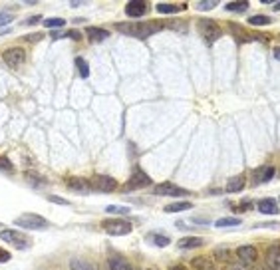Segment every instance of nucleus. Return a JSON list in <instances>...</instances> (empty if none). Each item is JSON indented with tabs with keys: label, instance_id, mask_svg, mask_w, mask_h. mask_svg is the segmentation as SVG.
Returning <instances> with one entry per match:
<instances>
[{
	"label": "nucleus",
	"instance_id": "1",
	"mask_svg": "<svg viewBox=\"0 0 280 270\" xmlns=\"http://www.w3.org/2000/svg\"><path fill=\"white\" fill-rule=\"evenodd\" d=\"M115 28L123 34L135 36V38H149L151 34H157L163 26L159 22H131V24H115Z\"/></svg>",
	"mask_w": 280,
	"mask_h": 270
},
{
	"label": "nucleus",
	"instance_id": "2",
	"mask_svg": "<svg viewBox=\"0 0 280 270\" xmlns=\"http://www.w3.org/2000/svg\"><path fill=\"white\" fill-rule=\"evenodd\" d=\"M14 225H18V226H22V228H30V230H46L50 223H48L44 217H40V215L24 213V215H20V217L14 221Z\"/></svg>",
	"mask_w": 280,
	"mask_h": 270
},
{
	"label": "nucleus",
	"instance_id": "3",
	"mask_svg": "<svg viewBox=\"0 0 280 270\" xmlns=\"http://www.w3.org/2000/svg\"><path fill=\"white\" fill-rule=\"evenodd\" d=\"M101 228L111 236H123V234H129L133 230V225L123 221V219H107V221L101 223Z\"/></svg>",
	"mask_w": 280,
	"mask_h": 270
},
{
	"label": "nucleus",
	"instance_id": "4",
	"mask_svg": "<svg viewBox=\"0 0 280 270\" xmlns=\"http://www.w3.org/2000/svg\"><path fill=\"white\" fill-rule=\"evenodd\" d=\"M0 240H4V242L12 244V246H16L20 250L32 246V240L24 232H20V230H2V232H0Z\"/></svg>",
	"mask_w": 280,
	"mask_h": 270
},
{
	"label": "nucleus",
	"instance_id": "5",
	"mask_svg": "<svg viewBox=\"0 0 280 270\" xmlns=\"http://www.w3.org/2000/svg\"><path fill=\"white\" fill-rule=\"evenodd\" d=\"M197 30H199V34L207 40V44H213L215 40H219L221 38V28L211 20V18H203V20H199L197 22Z\"/></svg>",
	"mask_w": 280,
	"mask_h": 270
},
{
	"label": "nucleus",
	"instance_id": "6",
	"mask_svg": "<svg viewBox=\"0 0 280 270\" xmlns=\"http://www.w3.org/2000/svg\"><path fill=\"white\" fill-rule=\"evenodd\" d=\"M149 185H151V177L141 169H135L133 175L127 179L123 189L125 191H135V189H143V187H149Z\"/></svg>",
	"mask_w": 280,
	"mask_h": 270
},
{
	"label": "nucleus",
	"instance_id": "7",
	"mask_svg": "<svg viewBox=\"0 0 280 270\" xmlns=\"http://www.w3.org/2000/svg\"><path fill=\"white\" fill-rule=\"evenodd\" d=\"M90 185H92V189H95L99 193H111V191H115L117 181L113 177H109V175H93Z\"/></svg>",
	"mask_w": 280,
	"mask_h": 270
},
{
	"label": "nucleus",
	"instance_id": "8",
	"mask_svg": "<svg viewBox=\"0 0 280 270\" xmlns=\"http://www.w3.org/2000/svg\"><path fill=\"white\" fill-rule=\"evenodd\" d=\"M155 195H159V197H185V195H189V191L179 187V185L165 181V183H159L155 187Z\"/></svg>",
	"mask_w": 280,
	"mask_h": 270
},
{
	"label": "nucleus",
	"instance_id": "9",
	"mask_svg": "<svg viewBox=\"0 0 280 270\" xmlns=\"http://www.w3.org/2000/svg\"><path fill=\"white\" fill-rule=\"evenodd\" d=\"M2 60H4L6 66L18 68V66H22V64L26 62V52H24L22 48H8V50L2 54Z\"/></svg>",
	"mask_w": 280,
	"mask_h": 270
},
{
	"label": "nucleus",
	"instance_id": "10",
	"mask_svg": "<svg viewBox=\"0 0 280 270\" xmlns=\"http://www.w3.org/2000/svg\"><path fill=\"white\" fill-rule=\"evenodd\" d=\"M274 173H276V169H274L272 165H264V167L252 171V185H262V183L272 181Z\"/></svg>",
	"mask_w": 280,
	"mask_h": 270
},
{
	"label": "nucleus",
	"instance_id": "11",
	"mask_svg": "<svg viewBox=\"0 0 280 270\" xmlns=\"http://www.w3.org/2000/svg\"><path fill=\"white\" fill-rule=\"evenodd\" d=\"M236 256H238V260H240L242 264L250 266V264L256 262V258H258V250H256L254 246H250V244H244V246H238Z\"/></svg>",
	"mask_w": 280,
	"mask_h": 270
},
{
	"label": "nucleus",
	"instance_id": "12",
	"mask_svg": "<svg viewBox=\"0 0 280 270\" xmlns=\"http://www.w3.org/2000/svg\"><path fill=\"white\" fill-rule=\"evenodd\" d=\"M145 12H147V4L141 2V0H131V2H127V6H125V14L129 18H141Z\"/></svg>",
	"mask_w": 280,
	"mask_h": 270
},
{
	"label": "nucleus",
	"instance_id": "13",
	"mask_svg": "<svg viewBox=\"0 0 280 270\" xmlns=\"http://www.w3.org/2000/svg\"><path fill=\"white\" fill-rule=\"evenodd\" d=\"M68 187H70L72 191H76V193H82V195H90V193H92L90 181H86V179H82V177H70V179H68Z\"/></svg>",
	"mask_w": 280,
	"mask_h": 270
},
{
	"label": "nucleus",
	"instance_id": "14",
	"mask_svg": "<svg viewBox=\"0 0 280 270\" xmlns=\"http://www.w3.org/2000/svg\"><path fill=\"white\" fill-rule=\"evenodd\" d=\"M86 34H88V40L93 42V44L103 42V40L109 38V32L103 30V28H97V26H88V28H86Z\"/></svg>",
	"mask_w": 280,
	"mask_h": 270
},
{
	"label": "nucleus",
	"instance_id": "15",
	"mask_svg": "<svg viewBox=\"0 0 280 270\" xmlns=\"http://www.w3.org/2000/svg\"><path fill=\"white\" fill-rule=\"evenodd\" d=\"M256 209L262 215H278V201L276 199H260L256 203Z\"/></svg>",
	"mask_w": 280,
	"mask_h": 270
},
{
	"label": "nucleus",
	"instance_id": "16",
	"mask_svg": "<svg viewBox=\"0 0 280 270\" xmlns=\"http://www.w3.org/2000/svg\"><path fill=\"white\" fill-rule=\"evenodd\" d=\"M244 185H246L244 175L231 177V179H229V183H227V193H238V191H242V189H244Z\"/></svg>",
	"mask_w": 280,
	"mask_h": 270
},
{
	"label": "nucleus",
	"instance_id": "17",
	"mask_svg": "<svg viewBox=\"0 0 280 270\" xmlns=\"http://www.w3.org/2000/svg\"><path fill=\"white\" fill-rule=\"evenodd\" d=\"M147 240H149L153 246H161V248H165V246L171 244V238H169L167 234H159V232H149V234H147Z\"/></svg>",
	"mask_w": 280,
	"mask_h": 270
},
{
	"label": "nucleus",
	"instance_id": "18",
	"mask_svg": "<svg viewBox=\"0 0 280 270\" xmlns=\"http://www.w3.org/2000/svg\"><path fill=\"white\" fill-rule=\"evenodd\" d=\"M205 244V238H201V236H185V238H181L179 240V248H199V246H203Z\"/></svg>",
	"mask_w": 280,
	"mask_h": 270
},
{
	"label": "nucleus",
	"instance_id": "19",
	"mask_svg": "<svg viewBox=\"0 0 280 270\" xmlns=\"http://www.w3.org/2000/svg\"><path fill=\"white\" fill-rule=\"evenodd\" d=\"M191 266H193L195 270H215L213 260L207 258V256H197V258H193V260H191Z\"/></svg>",
	"mask_w": 280,
	"mask_h": 270
},
{
	"label": "nucleus",
	"instance_id": "20",
	"mask_svg": "<svg viewBox=\"0 0 280 270\" xmlns=\"http://www.w3.org/2000/svg\"><path fill=\"white\" fill-rule=\"evenodd\" d=\"M107 266H109V270H127L129 268V264L121 256H117V254H111L107 258Z\"/></svg>",
	"mask_w": 280,
	"mask_h": 270
},
{
	"label": "nucleus",
	"instance_id": "21",
	"mask_svg": "<svg viewBox=\"0 0 280 270\" xmlns=\"http://www.w3.org/2000/svg\"><path fill=\"white\" fill-rule=\"evenodd\" d=\"M266 260H268V266L272 268V270H280V258H278V244H274L270 250H268V256H266Z\"/></svg>",
	"mask_w": 280,
	"mask_h": 270
},
{
	"label": "nucleus",
	"instance_id": "22",
	"mask_svg": "<svg viewBox=\"0 0 280 270\" xmlns=\"http://www.w3.org/2000/svg\"><path fill=\"white\" fill-rule=\"evenodd\" d=\"M187 209H193V205L189 201H181V203H171L165 207V213H183Z\"/></svg>",
	"mask_w": 280,
	"mask_h": 270
},
{
	"label": "nucleus",
	"instance_id": "23",
	"mask_svg": "<svg viewBox=\"0 0 280 270\" xmlns=\"http://www.w3.org/2000/svg\"><path fill=\"white\" fill-rule=\"evenodd\" d=\"M229 26H231V30L234 32V36H236V40H240V42H250V40H252V36H246L248 32H246L244 28H240V26H236L234 22H231Z\"/></svg>",
	"mask_w": 280,
	"mask_h": 270
},
{
	"label": "nucleus",
	"instance_id": "24",
	"mask_svg": "<svg viewBox=\"0 0 280 270\" xmlns=\"http://www.w3.org/2000/svg\"><path fill=\"white\" fill-rule=\"evenodd\" d=\"M240 225V219H234V217H223L215 223V226L219 228H227V226H238Z\"/></svg>",
	"mask_w": 280,
	"mask_h": 270
},
{
	"label": "nucleus",
	"instance_id": "25",
	"mask_svg": "<svg viewBox=\"0 0 280 270\" xmlns=\"http://www.w3.org/2000/svg\"><path fill=\"white\" fill-rule=\"evenodd\" d=\"M248 24H252V26H268V24H272V18L264 16V14H256L252 18H248Z\"/></svg>",
	"mask_w": 280,
	"mask_h": 270
},
{
	"label": "nucleus",
	"instance_id": "26",
	"mask_svg": "<svg viewBox=\"0 0 280 270\" xmlns=\"http://www.w3.org/2000/svg\"><path fill=\"white\" fill-rule=\"evenodd\" d=\"M155 10H157L159 14H175V12H179L181 8H179V6H175V4H165V2H159V4L155 6Z\"/></svg>",
	"mask_w": 280,
	"mask_h": 270
},
{
	"label": "nucleus",
	"instance_id": "27",
	"mask_svg": "<svg viewBox=\"0 0 280 270\" xmlns=\"http://www.w3.org/2000/svg\"><path fill=\"white\" fill-rule=\"evenodd\" d=\"M52 38H54V40H60V38H72V40H80V38H82V34H80L78 30H66V32H54V34H52Z\"/></svg>",
	"mask_w": 280,
	"mask_h": 270
},
{
	"label": "nucleus",
	"instance_id": "28",
	"mask_svg": "<svg viewBox=\"0 0 280 270\" xmlns=\"http://www.w3.org/2000/svg\"><path fill=\"white\" fill-rule=\"evenodd\" d=\"M70 268H72V270H93L92 264H88L86 260H80V258H74V260L70 262Z\"/></svg>",
	"mask_w": 280,
	"mask_h": 270
},
{
	"label": "nucleus",
	"instance_id": "29",
	"mask_svg": "<svg viewBox=\"0 0 280 270\" xmlns=\"http://www.w3.org/2000/svg\"><path fill=\"white\" fill-rule=\"evenodd\" d=\"M229 12H246L248 10V2H231L225 6Z\"/></svg>",
	"mask_w": 280,
	"mask_h": 270
},
{
	"label": "nucleus",
	"instance_id": "30",
	"mask_svg": "<svg viewBox=\"0 0 280 270\" xmlns=\"http://www.w3.org/2000/svg\"><path fill=\"white\" fill-rule=\"evenodd\" d=\"M105 213L107 215H129V209L121 207V205H109V207H105Z\"/></svg>",
	"mask_w": 280,
	"mask_h": 270
},
{
	"label": "nucleus",
	"instance_id": "31",
	"mask_svg": "<svg viewBox=\"0 0 280 270\" xmlns=\"http://www.w3.org/2000/svg\"><path fill=\"white\" fill-rule=\"evenodd\" d=\"M76 66H78V72L82 78H88L90 76V68H88V62L84 58H76Z\"/></svg>",
	"mask_w": 280,
	"mask_h": 270
},
{
	"label": "nucleus",
	"instance_id": "32",
	"mask_svg": "<svg viewBox=\"0 0 280 270\" xmlns=\"http://www.w3.org/2000/svg\"><path fill=\"white\" fill-rule=\"evenodd\" d=\"M44 22V26L46 28H60V26H64L66 24V20L64 18H46V20H42Z\"/></svg>",
	"mask_w": 280,
	"mask_h": 270
},
{
	"label": "nucleus",
	"instance_id": "33",
	"mask_svg": "<svg viewBox=\"0 0 280 270\" xmlns=\"http://www.w3.org/2000/svg\"><path fill=\"white\" fill-rule=\"evenodd\" d=\"M0 169H4V171H8V173H12V171H14V165L10 163L8 157L2 155V157H0Z\"/></svg>",
	"mask_w": 280,
	"mask_h": 270
},
{
	"label": "nucleus",
	"instance_id": "34",
	"mask_svg": "<svg viewBox=\"0 0 280 270\" xmlns=\"http://www.w3.org/2000/svg\"><path fill=\"white\" fill-rule=\"evenodd\" d=\"M217 4H219L217 0H209V2H199L197 8L199 10H213V8H217Z\"/></svg>",
	"mask_w": 280,
	"mask_h": 270
},
{
	"label": "nucleus",
	"instance_id": "35",
	"mask_svg": "<svg viewBox=\"0 0 280 270\" xmlns=\"http://www.w3.org/2000/svg\"><path fill=\"white\" fill-rule=\"evenodd\" d=\"M48 201L50 203H56V205H70V201L68 199H62V197H56V195H48Z\"/></svg>",
	"mask_w": 280,
	"mask_h": 270
},
{
	"label": "nucleus",
	"instance_id": "36",
	"mask_svg": "<svg viewBox=\"0 0 280 270\" xmlns=\"http://www.w3.org/2000/svg\"><path fill=\"white\" fill-rule=\"evenodd\" d=\"M10 22H12V14L0 12V26H6V24H10Z\"/></svg>",
	"mask_w": 280,
	"mask_h": 270
},
{
	"label": "nucleus",
	"instance_id": "37",
	"mask_svg": "<svg viewBox=\"0 0 280 270\" xmlns=\"http://www.w3.org/2000/svg\"><path fill=\"white\" fill-rule=\"evenodd\" d=\"M12 256H10V252L6 250V248H0V264H4V262H8Z\"/></svg>",
	"mask_w": 280,
	"mask_h": 270
},
{
	"label": "nucleus",
	"instance_id": "38",
	"mask_svg": "<svg viewBox=\"0 0 280 270\" xmlns=\"http://www.w3.org/2000/svg\"><path fill=\"white\" fill-rule=\"evenodd\" d=\"M40 18H42V16H38V14H36V16H30V18L26 20V24H28V26H32V24H36V22H40Z\"/></svg>",
	"mask_w": 280,
	"mask_h": 270
},
{
	"label": "nucleus",
	"instance_id": "39",
	"mask_svg": "<svg viewBox=\"0 0 280 270\" xmlns=\"http://www.w3.org/2000/svg\"><path fill=\"white\" fill-rule=\"evenodd\" d=\"M248 207H250V201H244V203H240V207L234 209V211H248Z\"/></svg>",
	"mask_w": 280,
	"mask_h": 270
},
{
	"label": "nucleus",
	"instance_id": "40",
	"mask_svg": "<svg viewBox=\"0 0 280 270\" xmlns=\"http://www.w3.org/2000/svg\"><path fill=\"white\" fill-rule=\"evenodd\" d=\"M169 270H187V268H185V266H179V264H177V266H169Z\"/></svg>",
	"mask_w": 280,
	"mask_h": 270
},
{
	"label": "nucleus",
	"instance_id": "41",
	"mask_svg": "<svg viewBox=\"0 0 280 270\" xmlns=\"http://www.w3.org/2000/svg\"><path fill=\"white\" fill-rule=\"evenodd\" d=\"M127 270H133V268H131V266H129V268H127Z\"/></svg>",
	"mask_w": 280,
	"mask_h": 270
}]
</instances>
